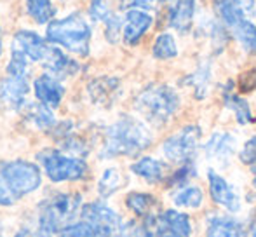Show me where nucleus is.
Returning <instances> with one entry per match:
<instances>
[{
	"instance_id": "nucleus-1",
	"label": "nucleus",
	"mask_w": 256,
	"mask_h": 237,
	"mask_svg": "<svg viewBox=\"0 0 256 237\" xmlns=\"http://www.w3.org/2000/svg\"><path fill=\"white\" fill-rule=\"evenodd\" d=\"M152 143V134L140 120L132 117H120L114 126L106 129L104 143L100 156L103 159L128 156L134 157L148 148Z\"/></svg>"
},
{
	"instance_id": "nucleus-2",
	"label": "nucleus",
	"mask_w": 256,
	"mask_h": 237,
	"mask_svg": "<svg viewBox=\"0 0 256 237\" xmlns=\"http://www.w3.org/2000/svg\"><path fill=\"white\" fill-rule=\"evenodd\" d=\"M82 197L78 194H56L46 199L38 208L37 237H60L80 208Z\"/></svg>"
},
{
	"instance_id": "nucleus-3",
	"label": "nucleus",
	"mask_w": 256,
	"mask_h": 237,
	"mask_svg": "<svg viewBox=\"0 0 256 237\" xmlns=\"http://www.w3.org/2000/svg\"><path fill=\"white\" fill-rule=\"evenodd\" d=\"M134 106L150 124L164 126L180 106V98L166 84H150L136 96Z\"/></svg>"
},
{
	"instance_id": "nucleus-4",
	"label": "nucleus",
	"mask_w": 256,
	"mask_h": 237,
	"mask_svg": "<svg viewBox=\"0 0 256 237\" xmlns=\"http://www.w3.org/2000/svg\"><path fill=\"white\" fill-rule=\"evenodd\" d=\"M48 40L52 44L63 46L64 49L78 56H88L89 44H91V28L80 14L74 12L49 24Z\"/></svg>"
},
{
	"instance_id": "nucleus-5",
	"label": "nucleus",
	"mask_w": 256,
	"mask_h": 237,
	"mask_svg": "<svg viewBox=\"0 0 256 237\" xmlns=\"http://www.w3.org/2000/svg\"><path fill=\"white\" fill-rule=\"evenodd\" d=\"M0 180L16 199L38 188L42 182L40 170L28 160H9L0 164Z\"/></svg>"
},
{
	"instance_id": "nucleus-6",
	"label": "nucleus",
	"mask_w": 256,
	"mask_h": 237,
	"mask_svg": "<svg viewBox=\"0 0 256 237\" xmlns=\"http://www.w3.org/2000/svg\"><path fill=\"white\" fill-rule=\"evenodd\" d=\"M52 182H77L88 176V164L82 159L68 157L54 148H46L37 156Z\"/></svg>"
},
{
	"instance_id": "nucleus-7",
	"label": "nucleus",
	"mask_w": 256,
	"mask_h": 237,
	"mask_svg": "<svg viewBox=\"0 0 256 237\" xmlns=\"http://www.w3.org/2000/svg\"><path fill=\"white\" fill-rule=\"evenodd\" d=\"M199 140H200V128H197V126H186L180 132H176L171 138L166 140L162 150H164L166 157L171 162L190 164L192 157L196 156L197 146H199Z\"/></svg>"
},
{
	"instance_id": "nucleus-8",
	"label": "nucleus",
	"mask_w": 256,
	"mask_h": 237,
	"mask_svg": "<svg viewBox=\"0 0 256 237\" xmlns=\"http://www.w3.org/2000/svg\"><path fill=\"white\" fill-rule=\"evenodd\" d=\"M82 220L91 224L98 237H118L122 220L112 208L103 202H89L82 208Z\"/></svg>"
},
{
	"instance_id": "nucleus-9",
	"label": "nucleus",
	"mask_w": 256,
	"mask_h": 237,
	"mask_svg": "<svg viewBox=\"0 0 256 237\" xmlns=\"http://www.w3.org/2000/svg\"><path fill=\"white\" fill-rule=\"evenodd\" d=\"M155 237H192V224L188 214L169 210L158 213L154 220Z\"/></svg>"
},
{
	"instance_id": "nucleus-10",
	"label": "nucleus",
	"mask_w": 256,
	"mask_h": 237,
	"mask_svg": "<svg viewBox=\"0 0 256 237\" xmlns=\"http://www.w3.org/2000/svg\"><path fill=\"white\" fill-rule=\"evenodd\" d=\"M28 92V75H7L0 82V105L7 108L20 110L24 106V98Z\"/></svg>"
},
{
	"instance_id": "nucleus-11",
	"label": "nucleus",
	"mask_w": 256,
	"mask_h": 237,
	"mask_svg": "<svg viewBox=\"0 0 256 237\" xmlns=\"http://www.w3.org/2000/svg\"><path fill=\"white\" fill-rule=\"evenodd\" d=\"M214 7L223 23L234 28L254 12V0H214Z\"/></svg>"
},
{
	"instance_id": "nucleus-12",
	"label": "nucleus",
	"mask_w": 256,
	"mask_h": 237,
	"mask_svg": "<svg viewBox=\"0 0 256 237\" xmlns=\"http://www.w3.org/2000/svg\"><path fill=\"white\" fill-rule=\"evenodd\" d=\"M14 51L23 52L26 58L32 61H44L46 54L49 51V46L46 44V40L37 35L35 32L30 30H20L14 35Z\"/></svg>"
},
{
	"instance_id": "nucleus-13",
	"label": "nucleus",
	"mask_w": 256,
	"mask_h": 237,
	"mask_svg": "<svg viewBox=\"0 0 256 237\" xmlns=\"http://www.w3.org/2000/svg\"><path fill=\"white\" fill-rule=\"evenodd\" d=\"M208 180H209V192H211V197L216 204H220L225 210L232 211H239L240 208V200L239 196L236 194V190L228 185L220 174H216L214 171H209L208 173Z\"/></svg>"
},
{
	"instance_id": "nucleus-14",
	"label": "nucleus",
	"mask_w": 256,
	"mask_h": 237,
	"mask_svg": "<svg viewBox=\"0 0 256 237\" xmlns=\"http://www.w3.org/2000/svg\"><path fill=\"white\" fill-rule=\"evenodd\" d=\"M88 92L92 103L102 106H110L120 94V82L115 77H98L89 82Z\"/></svg>"
},
{
	"instance_id": "nucleus-15",
	"label": "nucleus",
	"mask_w": 256,
	"mask_h": 237,
	"mask_svg": "<svg viewBox=\"0 0 256 237\" xmlns=\"http://www.w3.org/2000/svg\"><path fill=\"white\" fill-rule=\"evenodd\" d=\"M150 26H152V16L148 12L140 9L128 10L124 23V42L128 46H136Z\"/></svg>"
},
{
	"instance_id": "nucleus-16",
	"label": "nucleus",
	"mask_w": 256,
	"mask_h": 237,
	"mask_svg": "<svg viewBox=\"0 0 256 237\" xmlns=\"http://www.w3.org/2000/svg\"><path fill=\"white\" fill-rule=\"evenodd\" d=\"M35 96L38 98V102L42 105H46L48 108H56L61 103L64 94V88L56 80V77L52 75H40V77L35 80Z\"/></svg>"
},
{
	"instance_id": "nucleus-17",
	"label": "nucleus",
	"mask_w": 256,
	"mask_h": 237,
	"mask_svg": "<svg viewBox=\"0 0 256 237\" xmlns=\"http://www.w3.org/2000/svg\"><path fill=\"white\" fill-rule=\"evenodd\" d=\"M44 68L48 72H51L52 77H60V78H64V77H72L75 75L78 70H80V64L77 63L75 60L68 58L63 51H60L58 48H49L48 54L44 58Z\"/></svg>"
},
{
	"instance_id": "nucleus-18",
	"label": "nucleus",
	"mask_w": 256,
	"mask_h": 237,
	"mask_svg": "<svg viewBox=\"0 0 256 237\" xmlns=\"http://www.w3.org/2000/svg\"><path fill=\"white\" fill-rule=\"evenodd\" d=\"M194 14H196V0H176L169 7V26L178 30L180 34H186L192 26Z\"/></svg>"
},
{
	"instance_id": "nucleus-19",
	"label": "nucleus",
	"mask_w": 256,
	"mask_h": 237,
	"mask_svg": "<svg viewBox=\"0 0 256 237\" xmlns=\"http://www.w3.org/2000/svg\"><path fill=\"white\" fill-rule=\"evenodd\" d=\"M54 138L58 140L61 146L78 156H86L88 154V145L86 142L74 131V124L72 122H61L54 128Z\"/></svg>"
},
{
	"instance_id": "nucleus-20",
	"label": "nucleus",
	"mask_w": 256,
	"mask_h": 237,
	"mask_svg": "<svg viewBox=\"0 0 256 237\" xmlns=\"http://www.w3.org/2000/svg\"><path fill=\"white\" fill-rule=\"evenodd\" d=\"M234 148H236V140L228 132L226 134L225 132H214L204 146L206 156L216 160H228V157L234 154Z\"/></svg>"
},
{
	"instance_id": "nucleus-21",
	"label": "nucleus",
	"mask_w": 256,
	"mask_h": 237,
	"mask_svg": "<svg viewBox=\"0 0 256 237\" xmlns=\"http://www.w3.org/2000/svg\"><path fill=\"white\" fill-rule=\"evenodd\" d=\"M131 171L148 183H160L162 180L168 176V166L164 162L152 157H143V159L136 160L131 166Z\"/></svg>"
},
{
	"instance_id": "nucleus-22",
	"label": "nucleus",
	"mask_w": 256,
	"mask_h": 237,
	"mask_svg": "<svg viewBox=\"0 0 256 237\" xmlns=\"http://www.w3.org/2000/svg\"><path fill=\"white\" fill-rule=\"evenodd\" d=\"M126 206L136 213L140 218H150L155 216V210L158 208V200L155 199L150 194H143V192H132L126 197Z\"/></svg>"
},
{
	"instance_id": "nucleus-23",
	"label": "nucleus",
	"mask_w": 256,
	"mask_h": 237,
	"mask_svg": "<svg viewBox=\"0 0 256 237\" xmlns=\"http://www.w3.org/2000/svg\"><path fill=\"white\" fill-rule=\"evenodd\" d=\"M206 237H244L242 225L234 218L214 216L209 220Z\"/></svg>"
},
{
	"instance_id": "nucleus-24",
	"label": "nucleus",
	"mask_w": 256,
	"mask_h": 237,
	"mask_svg": "<svg viewBox=\"0 0 256 237\" xmlns=\"http://www.w3.org/2000/svg\"><path fill=\"white\" fill-rule=\"evenodd\" d=\"M230 88H232V82H228V88L223 91V103H225V106L236 114V118L239 124H251V122H254V117L251 114L248 102L240 98V96L234 94Z\"/></svg>"
},
{
	"instance_id": "nucleus-25",
	"label": "nucleus",
	"mask_w": 256,
	"mask_h": 237,
	"mask_svg": "<svg viewBox=\"0 0 256 237\" xmlns=\"http://www.w3.org/2000/svg\"><path fill=\"white\" fill-rule=\"evenodd\" d=\"M209 80H211V68H209L208 63H202L199 64V68L192 75L185 77L182 82L186 86H192L194 91H196V98L202 100L209 91Z\"/></svg>"
},
{
	"instance_id": "nucleus-26",
	"label": "nucleus",
	"mask_w": 256,
	"mask_h": 237,
	"mask_svg": "<svg viewBox=\"0 0 256 237\" xmlns=\"http://www.w3.org/2000/svg\"><path fill=\"white\" fill-rule=\"evenodd\" d=\"M24 117H26L32 124H35L40 129L54 128V116H52L51 108H48V106L42 105V103L40 105L32 103V105L24 106Z\"/></svg>"
},
{
	"instance_id": "nucleus-27",
	"label": "nucleus",
	"mask_w": 256,
	"mask_h": 237,
	"mask_svg": "<svg viewBox=\"0 0 256 237\" xmlns=\"http://www.w3.org/2000/svg\"><path fill=\"white\" fill-rule=\"evenodd\" d=\"M26 12L30 14L35 23L44 24L52 20L56 10H54L51 0H26Z\"/></svg>"
},
{
	"instance_id": "nucleus-28",
	"label": "nucleus",
	"mask_w": 256,
	"mask_h": 237,
	"mask_svg": "<svg viewBox=\"0 0 256 237\" xmlns=\"http://www.w3.org/2000/svg\"><path fill=\"white\" fill-rule=\"evenodd\" d=\"M232 32L248 52H254L256 54V26L250 20L240 21L237 26L232 28Z\"/></svg>"
},
{
	"instance_id": "nucleus-29",
	"label": "nucleus",
	"mask_w": 256,
	"mask_h": 237,
	"mask_svg": "<svg viewBox=\"0 0 256 237\" xmlns=\"http://www.w3.org/2000/svg\"><path fill=\"white\" fill-rule=\"evenodd\" d=\"M202 190L199 186H182L178 192L172 196L176 206L180 208H199L202 204Z\"/></svg>"
},
{
	"instance_id": "nucleus-30",
	"label": "nucleus",
	"mask_w": 256,
	"mask_h": 237,
	"mask_svg": "<svg viewBox=\"0 0 256 237\" xmlns=\"http://www.w3.org/2000/svg\"><path fill=\"white\" fill-rule=\"evenodd\" d=\"M154 56L157 60H171L178 54V48H176L174 37L169 34H162L157 37V40L154 42L152 49Z\"/></svg>"
},
{
	"instance_id": "nucleus-31",
	"label": "nucleus",
	"mask_w": 256,
	"mask_h": 237,
	"mask_svg": "<svg viewBox=\"0 0 256 237\" xmlns=\"http://www.w3.org/2000/svg\"><path fill=\"white\" fill-rule=\"evenodd\" d=\"M120 186H122V176H120V173H118V170H115V168L104 171L98 183V190H100V194H102V197H110L112 194L120 188Z\"/></svg>"
},
{
	"instance_id": "nucleus-32",
	"label": "nucleus",
	"mask_w": 256,
	"mask_h": 237,
	"mask_svg": "<svg viewBox=\"0 0 256 237\" xmlns=\"http://www.w3.org/2000/svg\"><path fill=\"white\" fill-rule=\"evenodd\" d=\"M60 237H98L96 236V230L91 224L88 222H78V224H74V225H68L61 230Z\"/></svg>"
},
{
	"instance_id": "nucleus-33",
	"label": "nucleus",
	"mask_w": 256,
	"mask_h": 237,
	"mask_svg": "<svg viewBox=\"0 0 256 237\" xmlns=\"http://www.w3.org/2000/svg\"><path fill=\"white\" fill-rule=\"evenodd\" d=\"M112 9L108 6V0H91V6H89V16L92 21H106L112 16Z\"/></svg>"
},
{
	"instance_id": "nucleus-34",
	"label": "nucleus",
	"mask_w": 256,
	"mask_h": 237,
	"mask_svg": "<svg viewBox=\"0 0 256 237\" xmlns=\"http://www.w3.org/2000/svg\"><path fill=\"white\" fill-rule=\"evenodd\" d=\"M104 26H106V30H104V35H106L108 42L115 44V42L118 40V37H120V30H122L120 18H118L117 14H112V16L108 18L106 21H104Z\"/></svg>"
},
{
	"instance_id": "nucleus-35",
	"label": "nucleus",
	"mask_w": 256,
	"mask_h": 237,
	"mask_svg": "<svg viewBox=\"0 0 256 237\" xmlns=\"http://www.w3.org/2000/svg\"><path fill=\"white\" fill-rule=\"evenodd\" d=\"M240 160L248 166H253L256 164V136L250 138L246 143H244L242 150H240Z\"/></svg>"
},
{
	"instance_id": "nucleus-36",
	"label": "nucleus",
	"mask_w": 256,
	"mask_h": 237,
	"mask_svg": "<svg viewBox=\"0 0 256 237\" xmlns=\"http://www.w3.org/2000/svg\"><path fill=\"white\" fill-rule=\"evenodd\" d=\"M194 166L192 164H183L182 170H178L174 174H172V178H169V185L176 186V185H185L186 182H188L190 178L194 176Z\"/></svg>"
},
{
	"instance_id": "nucleus-37",
	"label": "nucleus",
	"mask_w": 256,
	"mask_h": 237,
	"mask_svg": "<svg viewBox=\"0 0 256 237\" xmlns=\"http://www.w3.org/2000/svg\"><path fill=\"white\" fill-rule=\"evenodd\" d=\"M256 89V68L244 72L239 77V91L240 92H250Z\"/></svg>"
},
{
	"instance_id": "nucleus-38",
	"label": "nucleus",
	"mask_w": 256,
	"mask_h": 237,
	"mask_svg": "<svg viewBox=\"0 0 256 237\" xmlns=\"http://www.w3.org/2000/svg\"><path fill=\"white\" fill-rule=\"evenodd\" d=\"M16 200L18 199L12 196V192H10L6 183L0 180V206H10V204H14Z\"/></svg>"
},
{
	"instance_id": "nucleus-39",
	"label": "nucleus",
	"mask_w": 256,
	"mask_h": 237,
	"mask_svg": "<svg viewBox=\"0 0 256 237\" xmlns=\"http://www.w3.org/2000/svg\"><path fill=\"white\" fill-rule=\"evenodd\" d=\"M16 237H30V232H28V230H20L16 234Z\"/></svg>"
},
{
	"instance_id": "nucleus-40",
	"label": "nucleus",
	"mask_w": 256,
	"mask_h": 237,
	"mask_svg": "<svg viewBox=\"0 0 256 237\" xmlns=\"http://www.w3.org/2000/svg\"><path fill=\"white\" fill-rule=\"evenodd\" d=\"M251 171H253V185L256 186V164L251 166Z\"/></svg>"
},
{
	"instance_id": "nucleus-41",
	"label": "nucleus",
	"mask_w": 256,
	"mask_h": 237,
	"mask_svg": "<svg viewBox=\"0 0 256 237\" xmlns=\"http://www.w3.org/2000/svg\"><path fill=\"white\" fill-rule=\"evenodd\" d=\"M251 237H256V220L253 224V228H251Z\"/></svg>"
},
{
	"instance_id": "nucleus-42",
	"label": "nucleus",
	"mask_w": 256,
	"mask_h": 237,
	"mask_svg": "<svg viewBox=\"0 0 256 237\" xmlns=\"http://www.w3.org/2000/svg\"><path fill=\"white\" fill-rule=\"evenodd\" d=\"M0 54H2V34H0Z\"/></svg>"
},
{
	"instance_id": "nucleus-43",
	"label": "nucleus",
	"mask_w": 256,
	"mask_h": 237,
	"mask_svg": "<svg viewBox=\"0 0 256 237\" xmlns=\"http://www.w3.org/2000/svg\"><path fill=\"white\" fill-rule=\"evenodd\" d=\"M148 2H164V0H148Z\"/></svg>"
}]
</instances>
